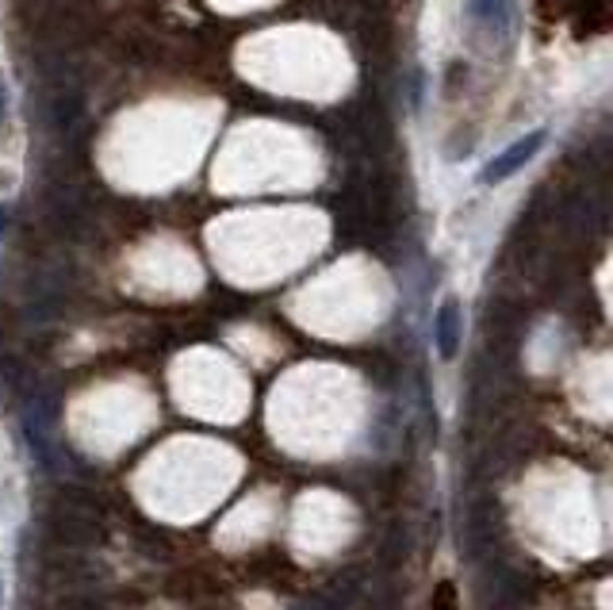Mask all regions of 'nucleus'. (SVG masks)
<instances>
[{"label":"nucleus","mask_w":613,"mask_h":610,"mask_svg":"<svg viewBox=\"0 0 613 610\" xmlns=\"http://www.w3.org/2000/svg\"><path fill=\"white\" fill-rule=\"evenodd\" d=\"M467 23L483 46L510 39L514 31V0H467Z\"/></svg>","instance_id":"obj_1"},{"label":"nucleus","mask_w":613,"mask_h":610,"mask_svg":"<svg viewBox=\"0 0 613 610\" xmlns=\"http://www.w3.org/2000/svg\"><path fill=\"white\" fill-rule=\"evenodd\" d=\"M545 142H548V131L521 135V139L510 142V147H506L503 154L495 158V162L483 165V184H503L506 176H514L518 170H526V165L540 154V147H545Z\"/></svg>","instance_id":"obj_2"},{"label":"nucleus","mask_w":613,"mask_h":610,"mask_svg":"<svg viewBox=\"0 0 613 610\" xmlns=\"http://www.w3.org/2000/svg\"><path fill=\"white\" fill-rule=\"evenodd\" d=\"M460 339H464V311H460V300L449 296V300L438 308V315H433V346H438L441 361L456 357Z\"/></svg>","instance_id":"obj_3"},{"label":"nucleus","mask_w":613,"mask_h":610,"mask_svg":"<svg viewBox=\"0 0 613 610\" xmlns=\"http://www.w3.org/2000/svg\"><path fill=\"white\" fill-rule=\"evenodd\" d=\"M54 537H62L66 545L96 542V523L85 515H77V511H58V515H54Z\"/></svg>","instance_id":"obj_4"},{"label":"nucleus","mask_w":613,"mask_h":610,"mask_svg":"<svg viewBox=\"0 0 613 610\" xmlns=\"http://www.w3.org/2000/svg\"><path fill=\"white\" fill-rule=\"evenodd\" d=\"M430 610H460L456 607V588L453 584H438V591H433V607Z\"/></svg>","instance_id":"obj_5"},{"label":"nucleus","mask_w":613,"mask_h":610,"mask_svg":"<svg viewBox=\"0 0 613 610\" xmlns=\"http://www.w3.org/2000/svg\"><path fill=\"white\" fill-rule=\"evenodd\" d=\"M8 231V207H0V235Z\"/></svg>","instance_id":"obj_6"},{"label":"nucleus","mask_w":613,"mask_h":610,"mask_svg":"<svg viewBox=\"0 0 613 610\" xmlns=\"http://www.w3.org/2000/svg\"><path fill=\"white\" fill-rule=\"evenodd\" d=\"M4 108H8V96H4V85H0V119H4Z\"/></svg>","instance_id":"obj_7"},{"label":"nucleus","mask_w":613,"mask_h":610,"mask_svg":"<svg viewBox=\"0 0 613 610\" xmlns=\"http://www.w3.org/2000/svg\"><path fill=\"white\" fill-rule=\"evenodd\" d=\"M0 596H4V588H0Z\"/></svg>","instance_id":"obj_8"}]
</instances>
